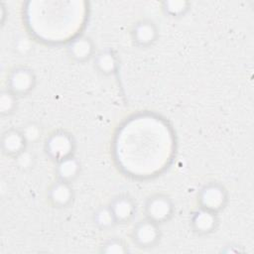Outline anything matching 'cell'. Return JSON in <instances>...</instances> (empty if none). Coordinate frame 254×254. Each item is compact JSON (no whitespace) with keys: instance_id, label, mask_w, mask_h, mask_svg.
<instances>
[{"instance_id":"cell-1","label":"cell","mask_w":254,"mask_h":254,"mask_svg":"<svg viewBox=\"0 0 254 254\" xmlns=\"http://www.w3.org/2000/svg\"><path fill=\"white\" fill-rule=\"evenodd\" d=\"M76 142L71 133L65 130L52 132L45 141L44 150L48 158L58 163L65 158L74 156Z\"/></svg>"},{"instance_id":"cell-2","label":"cell","mask_w":254,"mask_h":254,"mask_svg":"<svg viewBox=\"0 0 254 254\" xmlns=\"http://www.w3.org/2000/svg\"><path fill=\"white\" fill-rule=\"evenodd\" d=\"M196 200L198 207L219 213L228 203V191L222 184L208 182L199 189Z\"/></svg>"},{"instance_id":"cell-3","label":"cell","mask_w":254,"mask_h":254,"mask_svg":"<svg viewBox=\"0 0 254 254\" xmlns=\"http://www.w3.org/2000/svg\"><path fill=\"white\" fill-rule=\"evenodd\" d=\"M145 217L162 224L172 219L175 214V203L173 199L165 193H154L150 195L144 203Z\"/></svg>"},{"instance_id":"cell-4","label":"cell","mask_w":254,"mask_h":254,"mask_svg":"<svg viewBox=\"0 0 254 254\" xmlns=\"http://www.w3.org/2000/svg\"><path fill=\"white\" fill-rule=\"evenodd\" d=\"M36 84L37 76L34 70L24 65H18L10 69L6 79V88L17 97L30 94L35 89Z\"/></svg>"},{"instance_id":"cell-5","label":"cell","mask_w":254,"mask_h":254,"mask_svg":"<svg viewBox=\"0 0 254 254\" xmlns=\"http://www.w3.org/2000/svg\"><path fill=\"white\" fill-rule=\"evenodd\" d=\"M132 242L139 248L149 249L155 247L162 238L160 224L144 218L138 221L131 230Z\"/></svg>"},{"instance_id":"cell-6","label":"cell","mask_w":254,"mask_h":254,"mask_svg":"<svg viewBox=\"0 0 254 254\" xmlns=\"http://www.w3.org/2000/svg\"><path fill=\"white\" fill-rule=\"evenodd\" d=\"M130 38L133 45L138 48L152 47L159 39V28L151 19H140L132 25Z\"/></svg>"},{"instance_id":"cell-7","label":"cell","mask_w":254,"mask_h":254,"mask_svg":"<svg viewBox=\"0 0 254 254\" xmlns=\"http://www.w3.org/2000/svg\"><path fill=\"white\" fill-rule=\"evenodd\" d=\"M219 224L218 213L198 207L191 213L190 226L197 235L205 236L213 233Z\"/></svg>"},{"instance_id":"cell-8","label":"cell","mask_w":254,"mask_h":254,"mask_svg":"<svg viewBox=\"0 0 254 254\" xmlns=\"http://www.w3.org/2000/svg\"><path fill=\"white\" fill-rule=\"evenodd\" d=\"M74 190L70 183L57 180L48 189L47 198L55 208H65L74 200Z\"/></svg>"},{"instance_id":"cell-9","label":"cell","mask_w":254,"mask_h":254,"mask_svg":"<svg viewBox=\"0 0 254 254\" xmlns=\"http://www.w3.org/2000/svg\"><path fill=\"white\" fill-rule=\"evenodd\" d=\"M66 52L69 58L76 63H85L95 56V45L88 36H76L72 38L67 46Z\"/></svg>"},{"instance_id":"cell-10","label":"cell","mask_w":254,"mask_h":254,"mask_svg":"<svg viewBox=\"0 0 254 254\" xmlns=\"http://www.w3.org/2000/svg\"><path fill=\"white\" fill-rule=\"evenodd\" d=\"M109 206L115 217L117 224H127L133 220L136 215L137 205L133 197L122 193L113 197Z\"/></svg>"},{"instance_id":"cell-11","label":"cell","mask_w":254,"mask_h":254,"mask_svg":"<svg viewBox=\"0 0 254 254\" xmlns=\"http://www.w3.org/2000/svg\"><path fill=\"white\" fill-rule=\"evenodd\" d=\"M27 147L28 144L20 129L10 128L3 132L1 136V150L4 155L14 159Z\"/></svg>"},{"instance_id":"cell-12","label":"cell","mask_w":254,"mask_h":254,"mask_svg":"<svg viewBox=\"0 0 254 254\" xmlns=\"http://www.w3.org/2000/svg\"><path fill=\"white\" fill-rule=\"evenodd\" d=\"M95 69L102 75H112L117 72L119 61L117 55L111 49H104L95 54L93 57Z\"/></svg>"},{"instance_id":"cell-13","label":"cell","mask_w":254,"mask_h":254,"mask_svg":"<svg viewBox=\"0 0 254 254\" xmlns=\"http://www.w3.org/2000/svg\"><path fill=\"white\" fill-rule=\"evenodd\" d=\"M81 172V165L79 160L75 156L65 158L56 163L55 174L57 180L66 183H72L75 181Z\"/></svg>"},{"instance_id":"cell-14","label":"cell","mask_w":254,"mask_h":254,"mask_svg":"<svg viewBox=\"0 0 254 254\" xmlns=\"http://www.w3.org/2000/svg\"><path fill=\"white\" fill-rule=\"evenodd\" d=\"M163 13L170 18L184 17L190 9V2L187 0H165L161 2Z\"/></svg>"},{"instance_id":"cell-15","label":"cell","mask_w":254,"mask_h":254,"mask_svg":"<svg viewBox=\"0 0 254 254\" xmlns=\"http://www.w3.org/2000/svg\"><path fill=\"white\" fill-rule=\"evenodd\" d=\"M92 220L94 225L100 230H108L117 224L109 204L99 206L94 211Z\"/></svg>"},{"instance_id":"cell-16","label":"cell","mask_w":254,"mask_h":254,"mask_svg":"<svg viewBox=\"0 0 254 254\" xmlns=\"http://www.w3.org/2000/svg\"><path fill=\"white\" fill-rule=\"evenodd\" d=\"M18 98L7 88L0 92V114L2 116L12 115L18 107Z\"/></svg>"},{"instance_id":"cell-17","label":"cell","mask_w":254,"mask_h":254,"mask_svg":"<svg viewBox=\"0 0 254 254\" xmlns=\"http://www.w3.org/2000/svg\"><path fill=\"white\" fill-rule=\"evenodd\" d=\"M99 252L103 254H124L128 252V246L121 238H109L99 246Z\"/></svg>"},{"instance_id":"cell-18","label":"cell","mask_w":254,"mask_h":254,"mask_svg":"<svg viewBox=\"0 0 254 254\" xmlns=\"http://www.w3.org/2000/svg\"><path fill=\"white\" fill-rule=\"evenodd\" d=\"M20 130H21L28 146L37 144L41 140L42 135H43V128L37 122H32V121L28 122Z\"/></svg>"},{"instance_id":"cell-19","label":"cell","mask_w":254,"mask_h":254,"mask_svg":"<svg viewBox=\"0 0 254 254\" xmlns=\"http://www.w3.org/2000/svg\"><path fill=\"white\" fill-rule=\"evenodd\" d=\"M14 160L18 169L22 171H28L34 167L36 162V156L32 151L25 149L23 152L17 155Z\"/></svg>"}]
</instances>
